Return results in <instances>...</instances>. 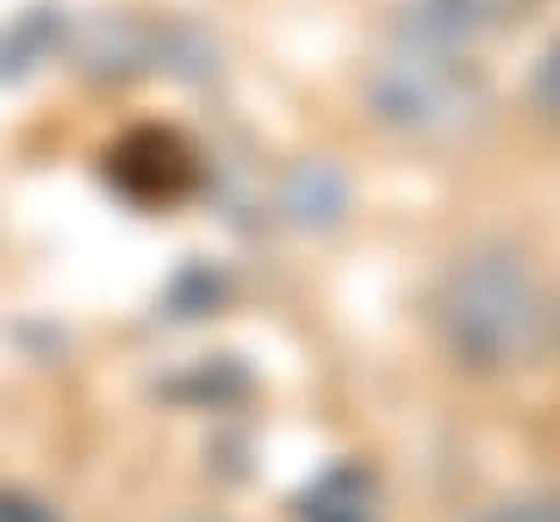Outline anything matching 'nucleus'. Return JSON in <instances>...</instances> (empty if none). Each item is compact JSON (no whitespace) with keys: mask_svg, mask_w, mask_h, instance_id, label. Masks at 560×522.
I'll return each instance as SVG.
<instances>
[{"mask_svg":"<svg viewBox=\"0 0 560 522\" xmlns=\"http://www.w3.org/2000/svg\"><path fill=\"white\" fill-rule=\"evenodd\" d=\"M541 286L511 249H474L460 256L436 286L442 348L474 373L523 367L541 342Z\"/></svg>","mask_w":560,"mask_h":522,"instance_id":"1","label":"nucleus"},{"mask_svg":"<svg viewBox=\"0 0 560 522\" xmlns=\"http://www.w3.org/2000/svg\"><path fill=\"white\" fill-rule=\"evenodd\" d=\"M374 106L386 124H399L411 138H455L480 112V81L460 62L436 57L430 44H405L374 75Z\"/></svg>","mask_w":560,"mask_h":522,"instance_id":"2","label":"nucleus"},{"mask_svg":"<svg viewBox=\"0 0 560 522\" xmlns=\"http://www.w3.org/2000/svg\"><path fill=\"white\" fill-rule=\"evenodd\" d=\"M300 522H381V491L368 466H337L300 498Z\"/></svg>","mask_w":560,"mask_h":522,"instance_id":"3","label":"nucleus"},{"mask_svg":"<svg viewBox=\"0 0 560 522\" xmlns=\"http://www.w3.org/2000/svg\"><path fill=\"white\" fill-rule=\"evenodd\" d=\"M480 522H560V498H548V491H536V498H504Z\"/></svg>","mask_w":560,"mask_h":522,"instance_id":"4","label":"nucleus"},{"mask_svg":"<svg viewBox=\"0 0 560 522\" xmlns=\"http://www.w3.org/2000/svg\"><path fill=\"white\" fill-rule=\"evenodd\" d=\"M536 106L560 124V44H548V57L536 69Z\"/></svg>","mask_w":560,"mask_h":522,"instance_id":"5","label":"nucleus"}]
</instances>
